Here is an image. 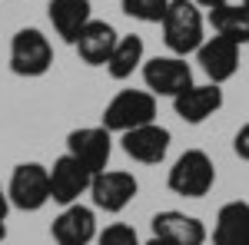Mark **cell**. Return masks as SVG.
I'll use <instances>...</instances> for the list:
<instances>
[{
    "label": "cell",
    "mask_w": 249,
    "mask_h": 245,
    "mask_svg": "<svg viewBox=\"0 0 249 245\" xmlns=\"http://www.w3.org/2000/svg\"><path fill=\"white\" fill-rule=\"evenodd\" d=\"M160 27H163V43L173 57H190L206 40V17L196 7V0H170Z\"/></svg>",
    "instance_id": "obj_1"
},
{
    "label": "cell",
    "mask_w": 249,
    "mask_h": 245,
    "mask_svg": "<svg viewBox=\"0 0 249 245\" xmlns=\"http://www.w3.org/2000/svg\"><path fill=\"white\" fill-rule=\"evenodd\" d=\"M7 239V219H0V242Z\"/></svg>",
    "instance_id": "obj_25"
},
{
    "label": "cell",
    "mask_w": 249,
    "mask_h": 245,
    "mask_svg": "<svg viewBox=\"0 0 249 245\" xmlns=\"http://www.w3.org/2000/svg\"><path fill=\"white\" fill-rule=\"evenodd\" d=\"M143 245H170V242H163V239H153V235H150V242H143Z\"/></svg>",
    "instance_id": "obj_26"
},
{
    "label": "cell",
    "mask_w": 249,
    "mask_h": 245,
    "mask_svg": "<svg viewBox=\"0 0 249 245\" xmlns=\"http://www.w3.org/2000/svg\"><path fill=\"white\" fill-rule=\"evenodd\" d=\"M206 23L213 27V33L223 40H230L236 47H246L249 43V7L239 3H226V7H216L206 14Z\"/></svg>",
    "instance_id": "obj_18"
},
{
    "label": "cell",
    "mask_w": 249,
    "mask_h": 245,
    "mask_svg": "<svg viewBox=\"0 0 249 245\" xmlns=\"http://www.w3.org/2000/svg\"><path fill=\"white\" fill-rule=\"evenodd\" d=\"M100 226H96V209L73 202V206H63L60 215L50 222V239L57 245H90L96 242Z\"/></svg>",
    "instance_id": "obj_11"
},
{
    "label": "cell",
    "mask_w": 249,
    "mask_h": 245,
    "mask_svg": "<svg viewBox=\"0 0 249 245\" xmlns=\"http://www.w3.org/2000/svg\"><path fill=\"white\" fill-rule=\"evenodd\" d=\"M10 215V199H7V186L0 182V219H7Z\"/></svg>",
    "instance_id": "obj_24"
},
{
    "label": "cell",
    "mask_w": 249,
    "mask_h": 245,
    "mask_svg": "<svg viewBox=\"0 0 249 245\" xmlns=\"http://www.w3.org/2000/svg\"><path fill=\"white\" fill-rule=\"evenodd\" d=\"M243 3H246V7H249V0H243Z\"/></svg>",
    "instance_id": "obj_27"
},
{
    "label": "cell",
    "mask_w": 249,
    "mask_h": 245,
    "mask_svg": "<svg viewBox=\"0 0 249 245\" xmlns=\"http://www.w3.org/2000/svg\"><path fill=\"white\" fill-rule=\"evenodd\" d=\"M136 192H140V182H136L133 172H126V169H103V172H96L93 182H90L93 209L107 212V215H120L136 199Z\"/></svg>",
    "instance_id": "obj_6"
},
{
    "label": "cell",
    "mask_w": 249,
    "mask_h": 245,
    "mask_svg": "<svg viewBox=\"0 0 249 245\" xmlns=\"http://www.w3.org/2000/svg\"><path fill=\"white\" fill-rule=\"evenodd\" d=\"M196 63H199V70L206 73L210 83L223 86L226 80L239 73V47L223 37H206L203 47L196 50Z\"/></svg>",
    "instance_id": "obj_14"
},
{
    "label": "cell",
    "mask_w": 249,
    "mask_h": 245,
    "mask_svg": "<svg viewBox=\"0 0 249 245\" xmlns=\"http://www.w3.org/2000/svg\"><path fill=\"white\" fill-rule=\"evenodd\" d=\"M7 199L17 212H40L50 202V169L43 163H17L7 182Z\"/></svg>",
    "instance_id": "obj_5"
},
{
    "label": "cell",
    "mask_w": 249,
    "mask_h": 245,
    "mask_svg": "<svg viewBox=\"0 0 249 245\" xmlns=\"http://www.w3.org/2000/svg\"><path fill=\"white\" fill-rule=\"evenodd\" d=\"M96 245H143V242H140V235H136L133 226H126V222H110L107 229H100Z\"/></svg>",
    "instance_id": "obj_21"
},
{
    "label": "cell",
    "mask_w": 249,
    "mask_h": 245,
    "mask_svg": "<svg viewBox=\"0 0 249 245\" xmlns=\"http://www.w3.org/2000/svg\"><path fill=\"white\" fill-rule=\"evenodd\" d=\"M120 146L123 152L133 159V163H143V166H160L166 156H170L173 146V132L160 123H146V126H136V130L123 132L120 136Z\"/></svg>",
    "instance_id": "obj_10"
},
{
    "label": "cell",
    "mask_w": 249,
    "mask_h": 245,
    "mask_svg": "<svg viewBox=\"0 0 249 245\" xmlns=\"http://www.w3.org/2000/svg\"><path fill=\"white\" fill-rule=\"evenodd\" d=\"M232 149H236L239 159H246V163H249V123L236 130V136H232Z\"/></svg>",
    "instance_id": "obj_22"
},
{
    "label": "cell",
    "mask_w": 249,
    "mask_h": 245,
    "mask_svg": "<svg viewBox=\"0 0 249 245\" xmlns=\"http://www.w3.org/2000/svg\"><path fill=\"white\" fill-rule=\"evenodd\" d=\"M116 40H120V33L113 30V23H107V20H90V23L80 30L73 50H77V57L83 60L87 66H107Z\"/></svg>",
    "instance_id": "obj_16"
},
{
    "label": "cell",
    "mask_w": 249,
    "mask_h": 245,
    "mask_svg": "<svg viewBox=\"0 0 249 245\" xmlns=\"http://www.w3.org/2000/svg\"><path fill=\"white\" fill-rule=\"evenodd\" d=\"M213 245H249V202H226L213 222Z\"/></svg>",
    "instance_id": "obj_17"
},
{
    "label": "cell",
    "mask_w": 249,
    "mask_h": 245,
    "mask_svg": "<svg viewBox=\"0 0 249 245\" xmlns=\"http://www.w3.org/2000/svg\"><path fill=\"white\" fill-rule=\"evenodd\" d=\"M47 20H50L53 33L63 43L73 47L80 30L93 20V7H90V0H50L47 3Z\"/></svg>",
    "instance_id": "obj_15"
},
{
    "label": "cell",
    "mask_w": 249,
    "mask_h": 245,
    "mask_svg": "<svg viewBox=\"0 0 249 245\" xmlns=\"http://www.w3.org/2000/svg\"><path fill=\"white\" fill-rule=\"evenodd\" d=\"M166 186H170V192L183 196V199H203L216 186V166L203 149H186L170 166Z\"/></svg>",
    "instance_id": "obj_3"
},
{
    "label": "cell",
    "mask_w": 249,
    "mask_h": 245,
    "mask_svg": "<svg viewBox=\"0 0 249 245\" xmlns=\"http://www.w3.org/2000/svg\"><path fill=\"white\" fill-rule=\"evenodd\" d=\"M120 7H123V14L130 20H140V23H163L170 0H120Z\"/></svg>",
    "instance_id": "obj_20"
},
{
    "label": "cell",
    "mask_w": 249,
    "mask_h": 245,
    "mask_svg": "<svg viewBox=\"0 0 249 245\" xmlns=\"http://www.w3.org/2000/svg\"><path fill=\"white\" fill-rule=\"evenodd\" d=\"M146 123H156V96L150 90H120L103 106V119H100L103 130L120 132V136Z\"/></svg>",
    "instance_id": "obj_4"
},
{
    "label": "cell",
    "mask_w": 249,
    "mask_h": 245,
    "mask_svg": "<svg viewBox=\"0 0 249 245\" xmlns=\"http://www.w3.org/2000/svg\"><path fill=\"white\" fill-rule=\"evenodd\" d=\"M53 66V43L37 27H20L10 37V73L23 80L47 76Z\"/></svg>",
    "instance_id": "obj_2"
},
{
    "label": "cell",
    "mask_w": 249,
    "mask_h": 245,
    "mask_svg": "<svg viewBox=\"0 0 249 245\" xmlns=\"http://www.w3.org/2000/svg\"><path fill=\"white\" fill-rule=\"evenodd\" d=\"M140 73H143V86L150 93L166 96V99H173V96H179L183 90L193 86V66L186 63V57H173V53L146 60Z\"/></svg>",
    "instance_id": "obj_7"
},
{
    "label": "cell",
    "mask_w": 249,
    "mask_h": 245,
    "mask_svg": "<svg viewBox=\"0 0 249 245\" xmlns=\"http://www.w3.org/2000/svg\"><path fill=\"white\" fill-rule=\"evenodd\" d=\"M67 156H73L80 166L93 172L110 169V156H113V132L103 126H80L67 132Z\"/></svg>",
    "instance_id": "obj_8"
},
{
    "label": "cell",
    "mask_w": 249,
    "mask_h": 245,
    "mask_svg": "<svg viewBox=\"0 0 249 245\" xmlns=\"http://www.w3.org/2000/svg\"><path fill=\"white\" fill-rule=\"evenodd\" d=\"M223 103H226L223 86H216V83H193L190 90L173 96V113L179 116L183 123H190V126H199V123H206L210 116L219 113Z\"/></svg>",
    "instance_id": "obj_12"
},
{
    "label": "cell",
    "mask_w": 249,
    "mask_h": 245,
    "mask_svg": "<svg viewBox=\"0 0 249 245\" xmlns=\"http://www.w3.org/2000/svg\"><path fill=\"white\" fill-rule=\"evenodd\" d=\"M47 169H50V202H57V206H73L83 196H90L93 172L87 169V166H80L73 156L63 152L60 159H53V166H47Z\"/></svg>",
    "instance_id": "obj_9"
},
{
    "label": "cell",
    "mask_w": 249,
    "mask_h": 245,
    "mask_svg": "<svg viewBox=\"0 0 249 245\" xmlns=\"http://www.w3.org/2000/svg\"><path fill=\"white\" fill-rule=\"evenodd\" d=\"M143 63H146V43H143V37H136V33H120L113 53L107 60V73L113 76L116 83H123V80H130L136 70H143Z\"/></svg>",
    "instance_id": "obj_19"
},
{
    "label": "cell",
    "mask_w": 249,
    "mask_h": 245,
    "mask_svg": "<svg viewBox=\"0 0 249 245\" xmlns=\"http://www.w3.org/2000/svg\"><path fill=\"white\" fill-rule=\"evenodd\" d=\"M150 229H153V239H163L170 245H206L210 232L203 226V219L196 215H186L179 209H163L150 219Z\"/></svg>",
    "instance_id": "obj_13"
},
{
    "label": "cell",
    "mask_w": 249,
    "mask_h": 245,
    "mask_svg": "<svg viewBox=\"0 0 249 245\" xmlns=\"http://www.w3.org/2000/svg\"><path fill=\"white\" fill-rule=\"evenodd\" d=\"M226 3H232V0H196V7H199V10H206V14L216 10V7H226Z\"/></svg>",
    "instance_id": "obj_23"
}]
</instances>
